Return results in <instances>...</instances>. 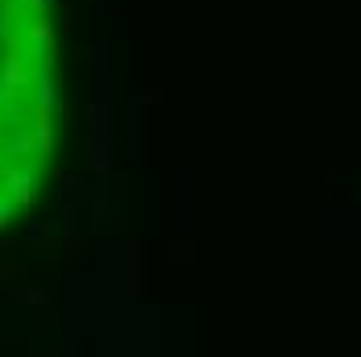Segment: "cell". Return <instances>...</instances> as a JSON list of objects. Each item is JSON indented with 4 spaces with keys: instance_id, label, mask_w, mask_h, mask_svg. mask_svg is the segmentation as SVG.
I'll return each mask as SVG.
<instances>
[{
    "instance_id": "obj_8",
    "label": "cell",
    "mask_w": 361,
    "mask_h": 357,
    "mask_svg": "<svg viewBox=\"0 0 361 357\" xmlns=\"http://www.w3.org/2000/svg\"><path fill=\"white\" fill-rule=\"evenodd\" d=\"M30 142H34V158H50L54 154V125H50V116H37L34 121Z\"/></svg>"
},
{
    "instance_id": "obj_3",
    "label": "cell",
    "mask_w": 361,
    "mask_h": 357,
    "mask_svg": "<svg viewBox=\"0 0 361 357\" xmlns=\"http://www.w3.org/2000/svg\"><path fill=\"white\" fill-rule=\"evenodd\" d=\"M129 150H133V167L145 171V162H149V154H145V104H137V100L129 108Z\"/></svg>"
},
{
    "instance_id": "obj_15",
    "label": "cell",
    "mask_w": 361,
    "mask_h": 357,
    "mask_svg": "<svg viewBox=\"0 0 361 357\" xmlns=\"http://www.w3.org/2000/svg\"><path fill=\"white\" fill-rule=\"evenodd\" d=\"M59 0H25V8L34 13V17H50V8H54Z\"/></svg>"
},
{
    "instance_id": "obj_12",
    "label": "cell",
    "mask_w": 361,
    "mask_h": 357,
    "mask_svg": "<svg viewBox=\"0 0 361 357\" xmlns=\"http://www.w3.org/2000/svg\"><path fill=\"white\" fill-rule=\"evenodd\" d=\"M92 63H96L100 75H109V37H100V42L92 46Z\"/></svg>"
},
{
    "instance_id": "obj_18",
    "label": "cell",
    "mask_w": 361,
    "mask_h": 357,
    "mask_svg": "<svg viewBox=\"0 0 361 357\" xmlns=\"http://www.w3.org/2000/svg\"><path fill=\"white\" fill-rule=\"evenodd\" d=\"M30 237H34V241L37 237H50V224H30Z\"/></svg>"
},
{
    "instance_id": "obj_13",
    "label": "cell",
    "mask_w": 361,
    "mask_h": 357,
    "mask_svg": "<svg viewBox=\"0 0 361 357\" xmlns=\"http://www.w3.org/2000/svg\"><path fill=\"white\" fill-rule=\"evenodd\" d=\"M133 100H137V104H158V100H162V92H158V87H137V92H133Z\"/></svg>"
},
{
    "instance_id": "obj_7",
    "label": "cell",
    "mask_w": 361,
    "mask_h": 357,
    "mask_svg": "<svg viewBox=\"0 0 361 357\" xmlns=\"http://www.w3.org/2000/svg\"><path fill=\"white\" fill-rule=\"evenodd\" d=\"M109 129H112V108L104 100L87 104V142H112Z\"/></svg>"
},
{
    "instance_id": "obj_10",
    "label": "cell",
    "mask_w": 361,
    "mask_h": 357,
    "mask_svg": "<svg viewBox=\"0 0 361 357\" xmlns=\"http://www.w3.org/2000/svg\"><path fill=\"white\" fill-rule=\"evenodd\" d=\"M87 204H92V224H109L112 216L121 212V208H116V204H112L109 195H92V200H87Z\"/></svg>"
},
{
    "instance_id": "obj_4",
    "label": "cell",
    "mask_w": 361,
    "mask_h": 357,
    "mask_svg": "<svg viewBox=\"0 0 361 357\" xmlns=\"http://www.w3.org/2000/svg\"><path fill=\"white\" fill-rule=\"evenodd\" d=\"M0 83L17 96L21 87H30L34 83V71H30V63L17 54V50H8V59H4V67H0Z\"/></svg>"
},
{
    "instance_id": "obj_2",
    "label": "cell",
    "mask_w": 361,
    "mask_h": 357,
    "mask_svg": "<svg viewBox=\"0 0 361 357\" xmlns=\"http://www.w3.org/2000/svg\"><path fill=\"white\" fill-rule=\"evenodd\" d=\"M30 46H34V59H37V71H54V63H59V34H54V25L46 21V17H37L30 21Z\"/></svg>"
},
{
    "instance_id": "obj_9",
    "label": "cell",
    "mask_w": 361,
    "mask_h": 357,
    "mask_svg": "<svg viewBox=\"0 0 361 357\" xmlns=\"http://www.w3.org/2000/svg\"><path fill=\"white\" fill-rule=\"evenodd\" d=\"M59 183H63V200H67L71 208H79V204L92 200V183H87V175H59Z\"/></svg>"
},
{
    "instance_id": "obj_5",
    "label": "cell",
    "mask_w": 361,
    "mask_h": 357,
    "mask_svg": "<svg viewBox=\"0 0 361 357\" xmlns=\"http://www.w3.org/2000/svg\"><path fill=\"white\" fill-rule=\"evenodd\" d=\"M34 100H37V116H54L59 108V87H54V75L50 71H34Z\"/></svg>"
},
{
    "instance_id": "obj_16",
    "label": "cell",
    "mask_w": 361,
    "mask_h": 357,
    "mask_svg": "<svg viewBox=\"0 0 361 357\" xmlns=\"http://www.w3.org/2000/svg\"><path fill=\"white\" fill-rule=\"evenodd\" d=\"M8 37H13V13L4 8V13H0V46H4Z\"/></svg>"
},
{
    "instance_id": "obj_1",
    "label": "cell",
    "mask_w": 361,
    "mask_h": 357,
    "mask_svg": "<svg viewBox=\"0 0 361 357\" xmlns=\"http://www.w3.org/2000/svg\"><path fill=\"white\" fill-rule=\"evenodd\" d=\"M46 178H54L59 183V175L54 171H42V167H34V162H17V167H8V175H4V195L17 204V212H25L30 204H34V187L37 183H46Z\"/></svg>"
},
{
    "instance_id": "obj_6",
    "label": "cell",
    "mask_w": 361,
    "mask_h": 357,
    "mask_svg": "<svg viewBox=\"0 0 361 357\" xmlns=\"http://www.w3.org/2000/svg\"><path fill=\"white\" fill-rule=\"evenodd\" d=\"M0 154H8V158H13V167H17V162H30V158H34L30 129H25V125H21V129H8V133L0 138Z\"/></svg>"
},
{
    "instance_id": "obj_17",
    "label": "cell",
    "mask_w": 361,
    "mask_h": 357,
    "mask_svg": "<svg viewBox=\"0 0 361 357\" xmlns=\"http://www.w3.org/2000/svg\"><path fill=\"white\" fill-rule=\"evenodd\" d=\"M8 108H17V96H13V92L0 83V112H8Z\"/></svg>"
},
{
    "instance_id": "obj_11",
    "label": "cell",
    "mask_w": 361,
    "mask_h": 357,
    "mask_svg": "<svg viewBox=\"0 0 361 357\" xmlns=\"http://www.w3.org/2000/svg\"><path fill=\"white\" fill-rule=\"evenodd\" d=\"M8 295L21 299V303H42V299H50V291H42V286H8Z\"/></svg>"
},
{
    "instance_id": "obj_14",
    "label": "cell",
    "mask_w": 361,
    "mask_h": 357,
    "mask_svg": "<svg viewBox=\"0 0 361 357\" xmlns=\"http://www.w3.org/2000/svg\"><path fill=\"white\" fill-rule=\"evenodd\" d=\"M13 216H17V204H13L8 195H0V229H4V224H13Z\"/></svg>"
}]
</instances>
